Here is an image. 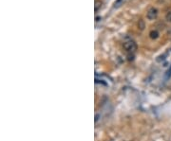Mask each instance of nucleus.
I'll use <instances>...</instances> for the list:
<instances>
[{
  "label": "nucleus",
  "instance_id": "obj_11",
  "mask_svg": "<svg viewBox=\"0 0 171 141\" xmlns=\"http://www.w3.org/2000/svg\"><path fill=\"white\" fill-rule=\"evenodd\" d=\"M100 19H102V18L100 17V16H98V17H96V19L95 20H96V21H100Z\"/></svg>",
  "mask_w": 171,
  "mask_h": 141
},
{
  "label": "nucleus",
  "instance_id": "obj_10",
  "mask_svg": "<svg viewBox=\"0 0 171 141\" xmlns=\"http://www.w3.org/2000/svg\"><path fill=\"white\" fill-rule=\"evenodd\" d=\"M98 119H99V115H96V116H95V122H97Z\"/></svg>",
  "mask_w": 171,
  "mask_h": 141
},
{
  "label": "nucleus",
  "instance_id": "obj_7",
  "mask_svg": "<svg viewBox=\"0 0 171 141\" xmlns=\"http://www.w3.org/2000/svg\"><path fill=\"white\" fill-rule=\"evenodd\" d=\"M170 77H171V65H170V67H169V69L167 70L166 74H165V80H168Z\"/></svg>",
  "mask_w": 171,
  "mask_h": 141
},
{
  "label": "nucleus",
  "instance_id": "obj_6",
  "mask_svg": "<svg viewBox=\"0 0 171 141\" xmlns=\"http://www.w3.org/2000/svg\"><path fill=\"white\" fill-rule=\"evenodd\" d=\"M122 3H123V0H116V2L114 3V8H119Z\"/></svg>",
  "mask_w": 171,
  "mask_h": 141
},
{
  "label": "nucleus",
  "instance_id": "obj_3",
  "mask_svg": "<svg viewBox=\"0 0 171 141\" xmlns=\"http://www.w3.org/2000/svg\"><path fill=\"white\" fill-rule=\"evenodd\" d=\"M149 37H150L152 40H156L159 37V32L157 31V30H151L150 33H149Z\"/></svg>",
  "mask_w": 171,
  "mask_h": 141
},
{
  "label": "nucleus",
  "instance_id": "obj_5",
  "mask_svg": "<svg viewBox=\"0 0 171 141\" xmlns=\"http://www.w3.org/2000/svg\"><path fill=\"white\" fill-rule=\"evenodd\" d=\"M138 27L140 28L141 30H144V27H145V24H144V20H139V22H138Z\"/></svg>",
  "mask_w": 171,
  "mask_h": 141
},
{
  "label": "nucleus",
  "instance_id": "obj_8",
  "mask_svg": "<svg viewBox=\"0 0 171 141\" xmlns=\"http://www.w3.org/2000/svg\"><path fill=\"white\" fill-rule=\"evenodd\" d=\"M165 19H166L167 22H170L171 23V11L166 13V15H165Z\"/></svg>",
  "mask_w": 171,
  "mask_h": 141
},
{
  "label": "nucleus",
  "instance_id": "obj_9",
  "mask_svg": "<svg viewBox=\"0 0 171 141\" xmlns=\"http://www.w3.org/2000/svg\"><path fill=\"white\" fill-rule=\"evenodd\" d=\"M127 60H128V61H133V60H134V55H133V54H128L127 55Z\"/></svg>",
  "mask_w": 171,
  "mask_h": 141
},
{
  "label": "nucleus",
  "instance_id": "obj_4",
  "mask_svg": "<svg viewBox=\"0 0 171 141\" xmlns=\"http://www.w3.org/2000/svg\"><path fill=\"white\" fill-rule=\"evenodd\" d=\"M102 5H103V2L101 0H95V3H94V10L95 12H97L99 9H101Z\"/></svg>",
  "mask_w": 171,
  "mask_h": 141
},
{
  "label": "nucleus",
  "instance_id": "obj_2",
  "mask_svg": "<svg viewBox=\"0 0 171 141\" xmlns=\"http://www.w3.org/2000/svg\"><path fill=\"white\" fill-rule=\"evenodd\" d=\"M158 15V10L155 8H150L146 12V17L148 20H154Z\"/></svg>",
  "mask_w": 171,
  "mask_h": 141
},
{
  "label": "nucleus",
  "instance_id": "obj_1",
  "mask_svg": "<svg viewBox=\"0 0 171 141\" xmlns=\"http://www.w3.org/2000/svg\"><path fill=\"white\" fill-rule=\"evenodd\" d=\"M124 48L128 52H133L137 49V45L133 41H128L124 44Z\"/></svg>",
  "mask_w": 171,
  "mask_h": 141
}]
</instances>
